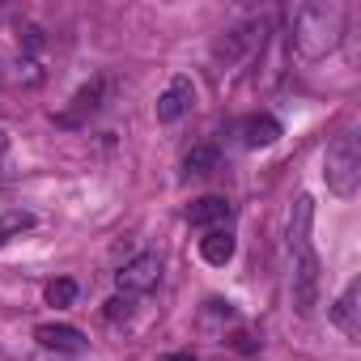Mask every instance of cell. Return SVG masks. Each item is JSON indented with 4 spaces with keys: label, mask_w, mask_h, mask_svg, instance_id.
<instances>
[{
    "label": "cell",
    "mask_w": 361,
    "mask_h": 361,
    "mask_svg": "<svg viewBox=\"0 0 361 361\" xmlns=\"http://www.w3.org/2000/svg\"><path fill=\"white\" fill-rule=\"evenodd\" d=\"M35 340H39L43 348H51V353H68V357H77V353L90 348L85 331L73 327V323H39V327H35Z\"/></svg>",
    "instance_id": "cell-9"
},
{
    "label": "cell",
    "mask_w": 361,
    "mask_h": 361,
    "mask_svg": "<svg viewBox=\"0 0 361 361\" xmlns=\"http://www.w3.org/2000/svg\"><path fill=\"white\" fill-rule=\"evenodd\" d=\"M221 166V153H217V145H209V140H200V145H192L188 153H183V178H204V174H213Z\"/></svg>",
    "instance_id": "cell-12"
},
{
    "label": "cell",
    "mask_w": 361,
    "mask_h": 361,
    "mask_svg": "<svg viewBox=\"0 0 361 361\" xmlns=\"http://www.w3.org/2000/svg\"><path fill=\"white\" fill-rule=\"evenodd\" d=\"M132 310H136V298H132V293H115L102 314H106L111 323H123V319H132Z\"/></svg>",
    "instance_id": "cell-16"
},
{
    "label": "cell",
    "mask_w": 361,
    "mask_h": 361,
    "mask_svg": "<svg viewBox=\"0 0 361 361\" xmlns=\"http://www.w3.org/2000/svg\"><path fill=\"white\" fill-rule=\"evenodd\" d=\"M161 361H196L192 353H170V357H161Z\"/></svg>",
    "instance_id": "cell-17"
},
{
    "label": "cell",
    "mask_w": 361,
    "mask_h": 361,
    "mask_svg": "<svg viewBox=\"0 0 361 361\" xmlns=\"http://www.w3.org/2000/svg\"><path fill=\"white\" fill-rule=\"evenodd\" d=\"M268 30H272V22L268 18H251V22H238V26H230L217 43H213V51H209V64H213V73L217 77H230L238 64H247L255 51H264V43H268Z\"/></svg>",
    "instance_id": "cell-3"
},
{
    "label": "cell",
    "mask_w": 361,
    "mask_h": 361,
    "mask_svg": "<svg viewBox=\"0 0 361 361\" xmlns=\"http://www.w3.org/2000/svg\"><path fill=\"white\" fill-rule=\"evenodd\" d=\"M344 18L348 9L340 0H306L289 18V47L298 51V60L319 64L327 60L340 43H344Z\"/></svg>",
    "instance_id": "cell-2"
},
{
    "label": "cell",
    "mask_w": 361,
    "mask_h": 361,
    "mask_svg": "<svg viewBox=\"0 0 361 361\" xmlns=\"http://www.w3.org/2000/svg\"><path fill=\"white\" fill-rule=\"evenodd\" d=\"M323 178H327V192L340 200H353L361 188V140L357 132H340L327 153H323Z\"/></svg>",
    "instance_id": "cell-4"
},
{
    "label": "cell",
    "mask_w": 361,
    "mask_h": 361,
    "mask_svg": "<svg viewBox=\"0 0 361 361\" xmlns=\"http://www.w3.org/2000/svg\"><path fill=\"white\" fill-rule=\"evenodd\" d=\"M157 281H161V255H153V251H145V255L128 259V264L115 272L119 293H132V298H140V293L157 289Z\"/></svg>",
    "instance_id": "cell-6"
},
{
    "label": "cell",
    "mask_w": 361,
    "mask_h": 361,
    "mask_svg": "<svg viewBox=\"0 0 361 361\" xmlns=\"http://www.w3.org/2000/svg\"><path fill=\"white\" fill-rule=\"evenodd\" d=\"M310 221H314V200L298 196L289 204V217H285V255H289V302L302 319L314 314L319 285H323L319 255H314V243H310Z\"/></svg>",
    "instance_id": "cell-1"
},
{
    "label": "cell",
    "mask_w": 361,
    "mask_h": 361,
    "mask_svg": "<svg viewBox=\"0 0 361 361\" xmlns=\"http://www.w3.org/2000/svg\"><path fill=\"white\" fill-rule=\"evenodd\" d=\"M331 323L344 331V340H361V281H348L344 293L331 302Z\"/></svg>",
    "instance_id": "cell-8"
},
{
    "label": "cell",
    "mask_w": 361,
    "mask_h": 361,
    "mask_svg": "<svg viewBox=\"0 0 361 361\" xmlns=\"http://www.w3.org/2000/svg\"><path fill=\"white\" fill-rule=\"evenodd\" d=\"M9 153V136H5V128H0V157Z\"/></svg>",
    "instance_id": "cell-18"
},
{
    "label": "cell",
    "mask_w": 361,
    "mask_h": 361,
    "mask_svg": "<svg viewBox=\"0 0 361 361\" xmlns=\"http://www.w3.org/2000/svg\"><path fill=\"white\" fill-rule=\"evenodd\" d=\"M77 302V281L73 276H60L47 285V306H73Z\"/></svg>",
    "instance_id": "cell-15"
},
{
    "label": "cell",
    "mask_w": 361,
    "mask_h": 361,
    "mask_svg": "<svg viewBox=\"0 0 361 361\" xmlns=\"http://www.w3.org/2000/svg\"><path fill=\"white\" fill-rule=\"evenodd\" d=\"M230 217H234V204H230L226 196H200V200L188 209V221H192L196 230H221V226H230Z\"/></svg>",
    "instance_id": "cell-10"
},
{
    "label": "cell",
    "mask_w": 361,
    "mask_h": 361,
    "mask_svg": "<svg viewBox=\"0 0 361 361\" xmlns=\"http://www.w3.org/2000/svg\"><path fill=\"white\" fill-rule=\"evenodd\" d=\"M26 230H35V213H26V209H5L0 213V247L9 238H22Z\"/></svg>",
    "instance_id": "cell-14"
},
{
    "label": "cell",
    "mask_w": 361,
    "mask_h": 361,
    "mask_svg": "<svg viewBox=\"0 0 361 361\" xmlns=\"http://www.w3.org/2000/svg\"><path fill=\"white\" fill-rule=\"evenodd\" d=\"M200 259L213 264V268H226V264L234 259V230H230V226L204 230V238H200Z\"/></svg>",
    "instance_id": "cell-11"
},
{
    "label": "cell",
    "mask_w": 361,
    "mask_h": 361,
    "mask_svg": "<svg viewBox=\"0 0 361 361\" xmlns=\"http://www.w3.org/2000/svg\"><path fill=\"white\" fill-rule=\"evenodd\" d=\"M281 140V123L272 119V115H251L247 123H243V145L247 149H268V145H276Z\"/></svg>",
    "instance_id": "cell-13"
},
{
    "label": "cell",
    "mask_w": 361,
    "mask_h": 361,
    "mask_svg": "<svg viewBox=\"0 0 361 361\" xmlns=\"http://www.w3.org/2000/svg\"><path fill=\"white\" fill-rule=\"evenodd\" d=\"M111 94H115V81H111V77H90V81L68 98V106L56 111V123H60V128H90V119H98V115L106 111Z\"/></svg>",
    "instance_id": "cell-5"
},
{
    "label": "cell",
    "mask_w": 361,
    "mask_h": 361,
    "mask_svg": "<svg viewBox=\"0 0 361 361\" xmlns=\"http://www.w3.org/2000/svg\"><path fill=\"white\" fill-rule=\"evenodd\" d=\"M192 106H196V85H192V77H183V73L170 77L166 90L157 94V119H161V123H178Z\"/></svg>",
    "instance_id": "cell-7"
}]
</instances>
